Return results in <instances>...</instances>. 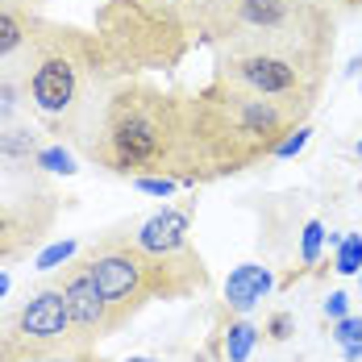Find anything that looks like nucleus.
I'll use <instances>...</instances> for the list:
<instances>
[{
	"label": "nucleus",
	"mask_w": 362,
	"mask_h": 362,
	"mask_svg": "<svg viewBox=\"0 0 362 362\" xmlns=\"http://www.w3.org/2000/svg\"><path fill=\"white\" fill-rule=\"evenodd\" d=\"M92 267V279L105 296V308H109V333L121 329L138 308L142 300H150L154 291L163 288V275H158V262L146 258L138 246H100V250L88 258Z\"/></svg>",
	"instance_id": "nucleus-1"
},
{
	"label": "nucleus",
	"mask_w": 362,
	"mask_h": 362,
	"mask_svg": "<svg viewBox=\"0 0 362 362\" xmlns=\"http://www.w3.org/2000/svg\"><path fill=\"white\" fill-rule=\"evenodd\" d=\"M171 142V125L167 117H158L154 109H146L138 100H121L112 109L109 121V146H112V163L121 171H142L154 167Z\"/></svg>",
	"instance_id": "nucleus-2"
},
{
	"label": "nucleus",
	"mask_w": 362,
	"mask_h": 362,
	"mask_svg": "<svg viewBox=\"0 0 362 362\" xmlns=\"http://www.w3.org/2000/svg\"><path fill=\"white\" fill-rule=\"evenodd\" d=\"M17 350H75V329L63 288H42L17 313L13 329L0 337V354H17Z\"/></svg>",
	"instance_id": "nucleus-3"
},
{
	"label": "nucleus",
	"mask_w": 362,
	"mask_h": 362,
	"mask_svg": "<svg viewBox=\"0 0 362 362\" xmlns=\"http://www.w3.org/2000/svg\"><path fill=\"white\" fill-rule=\"evenodd\" d=\"M308 71H313V67H304L300 59L275 54V50H238V54H229V63H225V75H229L242 92L271 96V100H284V105H296V96H304Z\"/></svg>",
	"instance_id": "nucleus-4"
},
{
	"label": "nucleus",
	"mask_w": 362,
	"mask_h": 362,
	"mask_svg": "<svg viewBox=\"0 0 362 362\" xmlns=\"http://www.w3.org/2000/svg\"><path fill=\"white\" fill-rule=\"evenodd\" d=\"M59 288H63L67 313H71L75 350H88L96 337L109 333V308H105V296L92 279V267L88 262H67V275H63Z\"/></svg>",
	"instance_id": "nucleus-5"
},
{
	"label": "nucleus",
	"mask_w": 362,
	"mask_h": 362,
	"mask_svg": "<svg viewBox=\"0 0 362 362\" xmlns=\"http://www.w3.org/2000/svg\"><path fill=\"white\" fill-rule=\"evenodd\" d=\"M30 96H34L37 112L46 117H63L75 109V96H79V71H75V59L63 50H50L42 54L30 79Z\"/></svg>",
	"instance_id": "nucleus-6"
},
{
	"label": "nucleus",
	"mask_w": 362,
	"mask_h": 362,
	"mask_svg": "<svg viewBox=\"0 0 362 362\" xmlns=\"http://www.w3.org/2000/svg\"><path fill=\"white\" fill-rule=\"evenodd\" d=\"M134 246L146 254V258H175L187 246V213L180 209H163L154 217H146L134 233Z\"/></svg>",
	"instance_id": "nucleus-7"
},
{
	"label": "nucleus",
	"mask_w": 362,
	"mask_h": 362,
	"mask_svg": "<svg viewBox=\"0 0 362 362\" xmlns=\"http://www.w3.org/2000/svg\"><path fill=\"white\" fill-rule=\"evenodd\" d=\"M271 284H275V279H271L267 267H258V262H242V267L225 279V300H229V308L250 313L258 300H267Z\"/></svg>",
	"instance_id": "nucleus-8"
},
{
	"label": "nucleus",
	"mask_w": 362,
	"mask_h": 362,
	"mask_svg": "<svg viewBox=\"0 0 362 362\" xmlns=\"http://www.w3.org/2000/svg\"><path fill=\"white\" fill-rule=\"evenodd\" d=\"M254 341H258V329L250 321H238V325L225 329V358L229 362H246L254 350Z\"/></svg>",
	"instance_id": "nucleus-9"
},
{
	"label": "nucleus",
	"mask_w": 362,
	"mask_h": 362,
	"mask_svg": "<svg viewBox=\"0 0 362 362\" xmlns=\"http://www.w3.org/2000/svg\"><path fill=\"white\" fill-rule=\"evenodd\" d=\"M21 46H25V21L13 8H0V59L17 54Z\"/></svg>",
	"instance_id": "nucleus-10"
},
{
	"label": "nucleus",
	"mask_w": 362,
	"mask_h": 362,
	"mask_svg": "<svg viewBox=\"0 0 362 362\" xmlns=\"http://www.w3.org/2000/svg\"><path fill=\"white\" fill-rule=\"evenodd\" d=\"M0 154H4V158H17V163H30L37 154L34 134H30V129H8V134H0Z\"/></svg>",
	"instance_id": "nucleus-11"
},
{
	"label": "nucleus",
	"mask_w": 362,
	"mask_h": 362,
	"mask_svg": "<svg viewBox=\"0 0 362 362\" xmlns=\"http://www.w3.org/2000/svg\"><path fill=\"white\" fill-rule=\"evenodd\" d=\"M337 275H358L362 271V233H346L337 246Z\"/></svg>",
	"instance_id": "nucleus-12"
},
{
	"label": "nucleus",
	"mask_w": 362,
	"mask_h": 362,
	"mask_svg": "<svg viewBox=\"0 0 362 362\" xmlns=\"http://www.w3.org/2000/svg\"><path fill=\"white\" fill-rule=\"evenodd\" d=\"M321 242H325V225H321V221H308L304 233H300V262H304V267H313V262L321 258Z\"/></svg>",
	"instance_id": "nucleus-13"
},
{
	"label": "nucleus",
	"mask_w": 362,
	"mask_h": 362,
	"mask_svg": "<svg viewBox=\"0 0 362 362\" xmlns=\"http://www.w3.org/2000/svg\"><path fill=\"white\" fill-rule=\"evenodd\" d=\"M34 163L42 167V171H63V175H71L75 171V158L63 150V146H46V150H37Z\"/></svg>",
	"instance_id": "nucleus-14"
},
{
	"label": "nucleus",
	"mask_w": 362,
	"mask_h": 362,
	"mask_svg": "<svg viewBox=\"0 0 362 362\" xmlns=\"http://www.w3.org/2000/svg\"><path fill=\"white\" fill-rule=\"evenodd\" d=\"M0 362H75V350H17L0 354Z\"/></svg>",
	"instance_id": "nucleus-15"
},
{
	"label": "nucleus",
	"mask_w": 362,
	"mask_h": 362,
	"mask_svg": "<svg viewBox=\"0 0 362 362\" xmlns=\"http://www.w3.org/2000/svg\"><path fill=\"white\" fill-rule=\"evenodd\" d=\"M75 250H79V242H54L50 250H42V254H37V271H54V267L71 262Z\"/></svg>",
	"instance_id": "nucleus-16"
},
{
	"label": "nucleus",
	"mask_w": 362,
	"mask_h": 362,
	"mask_svg": "<svg viewBox=\"0 0 362 362\" xmlns=\"http://www.w3.org/2000/svg\"><path fill=\"white\" fill-rule=\"evenodd\" d=\"M21 242H34V238H30V233H21V229L13 225V217L0 209V258H8V254L17 250Z\"/></svg>",
	"instance_id": "nucleus-17"
},
{
	"label": "nucleus",
	"mask_w": 362,
	"mask_h": 362,
	"mask_svg": "<svg viewBox=\"0 0 362 362\" xmlns=\"http://www.w3.org/2000/svg\"><path fill=\"white\" fill-rule=\"evenodd\" d=\"M308 134H313L308 125H296V129H288L271 154H275V158H291V154H300V150H304V142H308Z\"/></svg>",
	"instance_id": "nucleus-18"
},
{
	"label": "nucleus",
	"mask_w": 362,
	"mask_h": 362,
	"mask_svg": "<svg viewBox=\"0 0 362 362\" xmlns=\"http://www.w3.org/2000/svg\"><path fill=\"white\" fill-rule=\"evenodd\" d=\"M333 341L337 346H362V317H341L333 325Z\"/></svg>",
	"instance_id": "nucleus-19"
},
{
	"label": "nucleus",
	"mask_w": 362,
	"mask_h": 362,
	"mask_svg": "<svg viewBox=\"0 0 362 362\" xmlns=\"http://www.w3.org/2000/svg\"><path fill=\"white\" fill-rule=\"evenodd\" d=\"M138 187H142V192H150V196H171V192H175V180H167V175H163V180H154V175H138Z\"/></svg>",
	"instance_id": "nucleus-20"
},
{
	"label": "nucleus",
	"mask_w": 362,
	"mask_h": 362,
	"mask_svg": "<svg viewBox=\"0 0 362 362\" xmlns=\"http://www.w3.org/2000/svg\"><path fill=\"white\" fill-rule=\"evenodd\" d=\"M346 308H350V300H346L341 291H329V300H325V317L341 321V317H346Z\"/></svg>",
	"instance_id": "nucleus-21"
},
{
	"label": "nucleus",
	"mask_w": 362,
	"mask_h": 362,
	"mask_svg": "<svg viewBox=\"0 0 362 362\" xmlns=\"http://www.w3.org/2000/svg\"><path fill=\"white\" fill-rule=\"evenodd\" d=\"M341 354H346V362H362V346H341Z\"/></svg>",
	"instance_id": "nucleus-22"
},
{
	"label": "nucleus",
	"mask_w": 362,
	"mask_h": 362,
	"mask_svg": "<svg viewBox=\"0 0 362 362\" xmlns=\"http://www.w3.org/2000/svg\"><path fill=\"white\" fill-rule=\"evenodd\" d=\"M158 4H167V8H180V4H200V8H204L209 0H158Z\"/></svg>",
	"instance_id": "nucleus-23"
},
{
	"label": "nucleus",
	"mask_w": 362,
	"mask_h": 362,
	"mask_svg": "<svg viewBox=\"0 0 362 362\" xmlns=\"http://www.w3.org/2000/svg\"><path fill=\"white\" fill-rule=\"evenodd\" d=\"M4 291H8V275H0V296H4Z\"/></svg>",
	"instance_id": "nucleus-24"
},
{
	"label": "nucleus",
	"mask_w": 362,
	"mask_h": 362,
	"mask_svg": "<svg viewBox=\"0 0 362 362\" xmlns=\"http://www.w3.org/2000/svg\"><path fill=\"white\" fill-rule=\"evenodd\" d=\"M125 362H154V358H125Z\"/></svg>",
	"instance_id": "nucleus-25"
},
{
	"label": "nucleus",
	"mask_w": 362,
	"mask_h": 362,
	"mask_svg": "<svg viewBox=\"0 0 362 362\" xmlns=\"http://www.w3.org/2000/svg\"><path fill=\"white\" fill-rule=\"evenodd\" d=\"M358 154H362V142H358Z\"/></svg>",
	"instance_id": "nucleus-26"
}]
</instances>
